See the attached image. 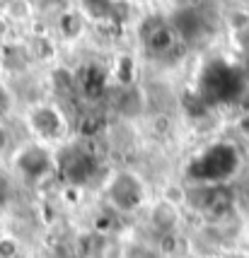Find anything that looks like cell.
<instances>
[{"label":"cell","mask_w":249,"mask_h":258,"mask_svg":"<svg viewBox=\"0 0 249 258\" xmlns=\"http://www.w3.org/2000/svg\"><path fill=\"white\" fill-rule=\"evenodd\" d=\"M27 123H29V131L36 135V140L44 143V145L46 143H58L68 133V121H66L63 111L54 104L32 106L27 113Z\"/></svg>","instance_id":"6da1fadb"},{"label":"cell","mask_w":249,"mask_h":258,"mask_svg":"<svg viewBox=\"0 0 249 258\" xmlns=\"http://www.w3.org/2000/svg\"><path fill=\"white\" fill-rule=\"evenodd\" d=\"M143 44H145L147 53H153L155 58H167L170 53H174V48L181 44V39L177 36L170 20H153L150 24H145Z\"/></svg>","instance_id":"7a4b0ae2"},{"label":"cell","mask_w":249,"mask_h":258,"mask_svg":"<svg viewBox=\"0 0 249 258\" xmlns=\"http://www.w3.org/2000/svg\"><path fill=\"white\" fill-rule=\"evenodd\" d=\"M109 198H112L114 205H116L119 210H124V213H131V210L140 208V203H143L140 179L133 176L131 171L116 174L112 179V183H109Z\"/></svg>","instance_id":"3957f363"},{"label":"cell","mask_w":249,"mask_h":258,"mask_svg":"<svg viewBox=\"0 0 249 258\" xmlns=\"http://www.w3.org/2000/svg\"><path fill=\"white\" fill-rule=\"evenodd\" d=\"M12 147V135H10V128L8 125H3L0 123V157L8 152Z\"/></svg>","instance_id":"277c9868"},{"label":"cell","mask_w":249,"mask_h":258,"mask_svg":"<svg viewBox=\"0 0 249 258\" xmlns=\"http://www.w3.org/2000/svg\"><path fill=\"white\" fill-rule=\"evenodd\" d=\"M5 201H8V179L0 174V208L5 205Z\"/></svg>","instance_id":"5b68a950"},{"label":"cell","mask_w":249,"mask_h":258,"mask_svg":"<svg viewBox=\"0 0 249 258\" xmlns=\"http://www.w3.org/2000/svg\"><path fill=\"white\" fill-rule=\"evenodd\" d=\"M5 111V92H3V87H0V113Z\"/></svg>","instance_id":"8992f818"}]
</instances>
